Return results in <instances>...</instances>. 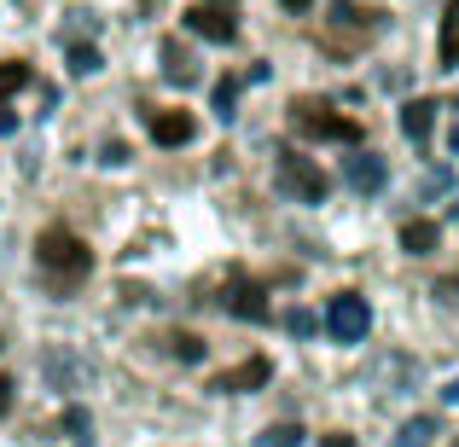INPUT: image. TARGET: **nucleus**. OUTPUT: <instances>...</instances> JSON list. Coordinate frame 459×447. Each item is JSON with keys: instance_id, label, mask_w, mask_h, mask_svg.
I'll use <instances>...</instances> for the list:
<instances>
[{"instance_id": "obj_1", "label": "nucleus", "mask_w": 459, "mask_h": 447, "mask_svg": "<svg viewBox=\"0 0 459 447\" xmlns=\"http://www.w3.org/2000/svg\"><path fill=\"white\" fill-rule=\"evenodd\" d=\"M35 273H41V285L53 297H76L93 273L88 238H76L70 227H47V233L35 238Z\"/></svg>"}, {"instance_id": "obj_2", "label": "nucleus", "mask_w": 459, "mask_h": 447, "mask_svg": "<svg viewBox=\"0 0 459 447\" xmlns=\"http://www.w3.org/2000/svg\"><path fill=\"white\" fill-rule=\"evenodd\" d=\"M378 35H384V12H360L355 0H337L332 18L320 23V47H325L332 58H355V53H367Z\"/></svg>"}, {"instance_id": "obj_3", "label": "nucleus", "mask_w": 459, "mask_h": 447, "mask_svg": "<svg viewBox=\"0 0 459 447\" xmlns=\"http://www.w3.org/2000/svg\"><path fill=\"white\" fill-rule=\"evenodd\" d=\"M291 128L303 140H320V146H360V140H367V128H360L355 116L332 111L325 99H291Z\"/></svg>"}, {"instance_id": "obj_4", "label": "nucleus", "mask_w": 459, "mask_h": 447, "mask_svg": "<svg viewBox=\"0 0 459 447\" xmlns=\"http://www.w3.org/2000/svg\"><path fill=\"white\" fill-rule=\"evenodd\" d=\"M273 186H280L291 203H325L332 180L320 175V163H314V157L291 151V146H280V151H273Z\"/></svg>"}, {"instance_id": "obj_5", "label": "nucleus", "mask_w": 459, "mask_h": 447, "mask_svg": "<svg viewBox=\"0 0 459 447\" xmlns=\"http://www.w3.org/2000/svg\"><path fill=\"white\" fill-rule=\"evenodd\" d=\"M180 23H186L198 41L227 47V41H238V0H192V6L180 12Z\"/></svg>"}, {"instance_id": "obj_6", "label": "nucleus", "mask_w": 459, "mask_h": 447, "mask_svg": "<svg viewBox=\"0 0 459 447\" xmlns=\"http://www.w3.org/2000/svg\"><path fill=\"white\" fill-rule=\"evenodd\" d=\"M367 325H372L367 297L337 291L332 302H325V331H332V343H360V337H367Z\"/></svg>"}, {"instance_id": "obj_7", "label": "nucleus", "mask_w": 459, "mask_h": 447, "mask_svg": "<svg viewBox=\"0 0 459 447\" xmlns=\"http://www.w3.org/2000/svg\"><path fill=\"white\" fill-rule=\"evenodd\" d=\"M262 297H268V291H262V279H250L245 268H233V273H227V285H221V308L233 314V320H250V325H262V320L273 314Z\"/></svg>"}, {"instance_id": "obj_8", "label": "nucleus", "mask_w": 459, "mask_h": 447, "mask_svg": "<svg viewBox=\"0 0 459 447\" xmlns=\"http://www.w3.org/2000/svg\"><path fill=\"white\" fill-rule=\"evenodd\" d=\"M268 378H273V360L268 355H250V360H238V366L215 372L210 390L215 395H250V390H268Z\"/></svg>"}, {"instance_id": "obj_9", "label": "nucleus", "mask_w": 459, "mask_h": 447, "mask_svg": "<svg viewBox=\"0 0 459 447\" xmlns=\"http://www.w3.org/2000/svg\"><path fill=\"white\" fill-rule=\"evenodd\" d=\"M343 180L360 192V198H372V192L390 186V163H384V157H372V151H355V157L343 163Z\"/></svg>"}, {"instance_id": "obj_10", "label": "nucleus", "mask_w": 459, "mask_h": 447, "mask_svg": "<svg viewBox=\"0 0 459 447\" xmlns=\"http://www.w3.org/2000/svg\"><path fill=\"white\" fill-rule=\"evenodd\" d=\"M146 128H152L157 146H192V140H198V116L192 111H152Z\"/></svg>"}, {"instance_id": "obj_11", "label": "nucleus", "mask_w": 459, "mask_h": 447, "mask_svg": "<svg viewBox=\"0 0 459 447\" xmlns=\"http://www.w3.org/2000/svg\"><path fill=\"white\" fill-rule=\"evenodd\" d=\"M157 58H163V82H175V88H198V82H204L198 58H192L186 47L175 41V35H163V47H157Z\"/></svg>"}, {"instance_id": "obj_12", "label": "nucleus", "mask_w": 459, "mask_h": 447, "mask_svg": "<svg viewBox=\"0 0 459 447\" xmlns=\"http://www.w3.org/2000/svg\"><path fill=\"white\" fill-rule=\"evenodd\" d=\"M430 128H437V99H407L402 105V134L413 140V146H425Z\"/></svg>"}, {"instance_id": "obj_13", "label": "nucleus", "mask_w": 459, "mask_h": 447, "mask_svg": "<svg viewBox=\"0 0 459 447\" xmlns=\"http://www.w3.org/2000/svg\"><path fill=\"white\" fill-rule=\"evenodd\" d=\"M437 245H442V227L425 221V215H413V221L402 227V250H407V256H430Z\"/></svg>"}, {"instance_id": "obj_14", "label": "nucleus", "mask_w": 459, "mask_h": 447, "mask_svg": "<svg viewBox=\"0 0 459 447\" xmlns=\"http://www.w3.org/2000/svg\"><path fill=\"white\" fill-rule=\"evenodd\" d=\"M437 64L442 70H459V0L448 6V18H442V41H437Z\"/></svg>"}, {"instance_id": "obj_15", "label": "nucleus", "mask_w": 459, "mask_h": 447, "mask_svg": "<svg viewBox=\"0 0 459 447\" xmlns=\"http://www.w3.org/2000/svg\"><path fill=\"white\" fill-rule=\"evenodd\" d=\"M163 348H169L175 360H186V366H198V360L210 355V343H204L198 331H169V337H163Z\"/></svg>"}, {"instance_id": "obj_16", "label": "nucleus", "mask_w": 459, "mask_h": 447, "mask_svg": "<svg viewBox=\"0 0 459 447\" xmlns=\"http://www.w3.org/2000/svg\"><path fill=\"white\" fill-rule=\"evenodd\" d=\"M437 418H430V413H419V418H407V425H402V436H395V447H430V442H437Z\"/></svg>"}, {"instance_id": "obj_17", "label": "nucleus", "mask_w": 459, "mask_h": 447, "mask_svg": "<svg viewBox=\"0 0 459 447\" xmlns=\"http://www.w3.org/2000/svg\"><path fill=\"white\" fill-rule=\"evenodd\" d=\"M210 105H215V116H221V123H233V111H238V82L221 76V82L210 88Z\"/></svg>"}, {"instance_id": "obj_18", "label": "nucleus", "mask_w": 459, "mask_h": 447, "mask_svg": "<svg viewBox=\"0 0 459 447\" xmlns=\"http://www.w3.org/2000/svg\"><path fill=\"white\" fill-rule=\"evenodd\" d=\"M100 70H105L100 47H88V41H76V47H70V76H100Z\"/></svg>"}, {"instance_id": "obj_19", "label": "nucleus", "mask_w": 459, "mask_h": 447, "mask_svg": "<svg viewBox=\"0 0 459 447\" xmlns=\"http://www.w3.org/2000/svg\"><path fill=\"white\" fill-rule=\"evenodd\" d=\"M18 88H30V64H23V58H6V64H0V105H6Z\"/></svg>"}, {"instance_id": "obj_20", "label": "nucleus", "mask_w": 459, "mask_h": 447, "mask_svg": "<svg viewBox=\"0 0 459 447\" xmlns=\"http://www.w3.org/2000/svg\"><path fill=\"white\" fill-rule=\"evenodd\" d=\"M297 442H303V430H297V425H268L256 436V447H297Z\"/></svg>"}, {"instance_id": "obj_21", "label": "nucleus", "mask_w": 459, "mask_h": 447, "mask_svg": "<svg viewBox=\"0 0 459 447\" xmlns=\"http://www.w3.org/2000/svg\"><path fill=\"white\" fill-rule=\"evenodd\" d=\"M285 331H291V337H314V331H320L314 308H291V314H285Z\"/></svg>"}, {"instance_id": "obj_22", "label": "nucleus", "mask_w": 459, "mask_h": 447, "mask_svg": "<svg viewBox=\"0 0 459 447\" xmlns=\"http://www.w3.org/2000/svg\"><path fill=\"white\" fill-rule=\"evenodd\" d=\"M100 163L105 168H123L128 163V146H123V140H105V146H100Z\"/></svg>"}, {"instance_id": "obj_23", "label": "nucleus", "mask_w": 459, "mask_h": 447, "mask_svg": "<svg viewBox=\"0 0 459 447\" xmlns=\"http://www.w3.org/2000/svg\"><path fill=\"white\" fill-rule=\"evenodd\" d=\"M12 401H18V383H12L6 372H0V413H12Z\"/></svg>"}, {"instance_id": "obj_24", "label": "nucleus", "mask_w": 459, "mask_h": 447, "mask_svg": "<svg viewBox=\"0 0 459 447\" xmlns=\"http://www.w3.org/2000/svg\"><path fill=\"white\" fill-rule=\"evenodd\" d=\"M320 447H360L355 436H343V430H332V436H320Z\"/></svg>"}, {"instance_id": "obj_25", "label": "nucleus", "mask_w": 459, "mask_h": 447, "mask_svg": "<svg viewBox=\"0 0 459 447\" xmlns=\"http://www.w3.org/2000/svg\"><path fill=\"white\" fill-rule=\"evenodd\" d=\"M0 134H18V111H6V105H0Z\"/></svg>"}, {"instance_id": "obj_26", "label": "nucleus", "mask_w": 459, "mask_h": 447, "mask_svg": "<svg viewBox=\"0 0 459 447\" xmlns=\"http://www.w3.org/2000/svg\"><path fill=\"white\" fill-rule=\"evenodd\" d=\"M437 291H442V297H448V302H459V273H454V279H442V285H437Z\"/></svg>"}, {"instance_id": "obj_27", "label": "nucleus", "mask_w": 459, "mask_h": 447, "mask_svg": "<svg viewBox=\"0 0 459 447\" xmlns=\"http://www.w3.org/2000/svg\"><path fill=\"white\" fill-rule=\"evenodd\" d=\"M442 401H448V407H459V378L448 383V390H442Z\"/></svg>"}, {"instance_id": "obj_28", "label": "nucleus", "mask_w": 459, "mask_h": 447, "mask_svg": "<svg viewBox=\"0 0 459 447\" xmlns=\"http://www.w3.org/2000/svg\"><path fill=\"white\" fill-rule=\"evenodd\" d=\"M280 6H285V12H308L314 0H280Z\"/></svg>"}, {"instance_id": "obj_29", "label": "nucleus", "mask_w": 459, "mask_h": 447, "mask_svg": "<svg viewBox=\"0 0 459 447\" xmlns=\"http://www.w3.org/2000/svg\"><path fill=\"white\" fill-rule=\"evenodd\" d=\"M454 215H459V203H454Z\"/></svg>"}]
</instances>
